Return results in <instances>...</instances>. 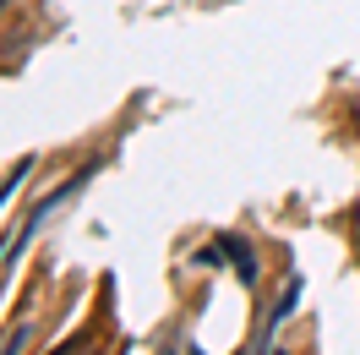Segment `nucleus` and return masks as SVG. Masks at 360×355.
<instances>
[{
  "label": "nucleus",
  "instance_id": "2",
  "mask_svg": "<svg viewBox=\"0 0 360 355\" xmlns=\"http://www.w3.org/2000/svg\"><path fill=\"white\" fill-rule=\"evenodd\" d=\"M169 355H180V350H169Z\"/></svg>",
  "mask_w": 360,
  "mask_h": 355
},
{
  "label": "nucleus",
  "instance_id": "1",
  "mask_svg": "<svg viewBox=\"0 0 360 355\" xmlns=\"http://www.w3.org/2000/svg\"><path fill=\"white\" fill-rule=\"evenodd\" d=\"M219 257H229V268H235L240 285H257V251H251L240 235H224V241H219Z\"/></svg>",
  "mask_w": 360,
  "mask_h": 355
}]
</instances>
